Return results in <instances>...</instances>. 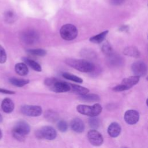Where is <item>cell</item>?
I'll list each match as a JSON object with an SVG mask.
<instances>
[{
    "label": "cell",
    "mask_w": 148,
    "mask_h": 148,
    "mask_svg": "<svg viewBox=\"0 0 148 148\" xmlns=\"http://www.w3.org/2000/svg\"><path fill=\"white\" fill-rule=\"evenodd\" d=\"M1 108L4 112L9 113L13 110L14 108V104L10 99L5 98L2 102Z\"/></svg>",
    "instance_id": "obj_15"
},
{
    "label": "cell",
    "mask_w": 148,
    "mask_h": 148,
    "mask_svg": "<svg viewBox=\"0 0 148 148\" xmlns=\"http://www.w3.org/2000/svg\"><path fill=\"white\" fill-rule=\"evenodd\" d=\"M14 69L16 72L20 76H25L28 73L27 65L24 62H19L15 65Z\"/></svg>",
    "instance_id": "obj_17"
},
{
    "label": "cell",
    "mask_w": 148,
    "mask_h": 148,
    "mask_svg": "<svg viewBox=\"0 0 148 148\" xmlns=\"http://www.w3.org/2000/svg\"><path fill=\"white\" fill-rule=\"evenodd\" d=\"M128 28H129V27L127 25H122L121 27H120L119 30L120 31H128Z\"/></svg>",
    "instance_id": "obj_36"
},
{
    "label": "cell",
    "mask_w": 148,
    "mask_h": 148,
    "mask_svg": "<svg viewBox=\"0 0 148 148\" xmlns=\"http://www.w3.org/2000/svg\"><path fill=\"white\" fill-rule=\"evenodd\" d=\"M65 62L68 65L82 72H91L95 69V66L92 63L84 59L68 58L65 61Z\"/></svg>",
    "instance_id": "obj_1"
},
{
    "label": "cell",
    "mask_w": 148,
    "mask_h": 148,
    "mask_svg": "<svg viewBox=\"0 0 148 148\" xmlns=\"http://www.w3.org/2000/svg\"><path fill=\"white\" fill-rule=\"evenodd\" d=\"M79 98L83 101L86 102H97L100 100L99 97L95 94H86L85 95H80Z\"/></svg>",
    "instance_id": "obj_22"
},
{
    "label": "cell",
    "mask_w": 148,
    "mask_h": 148,
    "mask_svg": "<svg viewBox=\"0 0 148 148\" xmlns=\"http://www.w3.org/2000/svg\"><path fill=\"white\" fill-rule=\"evenodd\" d=\"M139 79H140V77L139 76H137L135 75L131 76L128 77L124 78L122 80L121 84L124 85L127 87V88L128 90L131 88L132 87H133L134 85L136 84L139 82Z\"/></svg>",
    "instance_id": "obj_14"
},
{
    "label": "cell",
    "mask_w": 148,
    "mask_h": 148,
    "mask_svg": "<svg viewBox=\"0 0 148 148\" xmlns=\"http://www.w3.org/2000/svg\"><path fill=\"white\" fill-rule=\"evenodd\" d=\"M7 56L3 47L0 45V64H3L6 62Z\"/></svg>",
    "instance_id": "obj_30"
},
{
    "label": "cell",
    "mask_w": 148,
    "mask_h": 148,
    "mask_svg": "<svg viewBox=\"0 0 148 148\" xmlns=\"http://www.w3.org/2000/svg\"><path fill=\"white\" fill-rule=\"evenodd\" d=\"M45 118L49 121L54 122L58 120L59 118L58 114L53 110H46L44 114Z\"/></svg>",
    "instance_id": "obj_24"
},
{
    "label": "cell",
    "mask_w": 148,
    "mask_h": 148,
    "mask_svg": "<svg viewBox=\"0 0 148 148\" xmlns=\"http://www.w3.org/2000/svg\"><path fill=\"white\" fill-rule=\"evenodd\" d=\"M131 69L134 75L139 77L144 76L147 73V66L141 61L134 62L131 65Z\"/></svg>",
    "instance_id": "obj_9"
},
{
    "label": "cell",
    "mask_w": 148,
    "mask_h": 148,
    "mask_svg": "<svg viewBox=\"0 0 148 148\" xmlns=\"http://www.w3.org/2000/svg\"><path fill=\"white\" fill-rule=\"evenodd\" d=\"M123 53L130 57L138 58L140 56V53L138 49L134 46H128L124 48L123 50Z\"/></svg>",
    "instance_id": "obj_16"
},
{
    "label": "cell",
    "mask_w": 148,
    "mask_h": 148,
    "mask_svg": "<svg viewBox=\"0 0 148 148\" xmlns=\"http://www.w3.org/2000/svg\"><path fill=\"white\" fill-rule=\"evenodd\" d=\"M9 82L16 86V87H23L28 83H29V80L27 79H18V78H16V77H10L9 79Z\"/></svg>",
    "instance_id": "obj_23"
},
{
    "label": "cell",
    "mask_w": 148,
    "mask_h": 148,
    "mask_svg": "<svg viewBox=\"0 0 148 148\" xmlns=\"http://www.w3.org/2000/svg\"><path fill=\"white\" fill-rule=\"evenodd\" d=\"M77 28L72 24L63 25L60 30V34L61 38L65 40H72L77 35Z\"/></svg>",
    "instance_id": "obj_4"
},
{
    "label": "cell",
    "mask_w": 148,
    "mask_h": 148,
    "mask_svg": "<svg viewBox=\"0 0 148 148\" xmlns=\"http://www.w3.org/2000/svg\"><path fill=\"white\" fill-rule=\"evenodd\" d=\"M70 126L72 131L78 134L83 132L85 128L83 121H82V119L78 117L74 118L72 120L70 124Z\"/></svg>",
    "instance_id": "obj_12"
},
{
    "label": "cell",
    "mask_w": 148,
    "mask_h": 148,
    "mask_svg": "<svg viewBox=\"0 0 148 148\" xmlns=\"http://www.w3.org/2000/svg\"><path fill=\"white\" fill-rule=\"evenodd\" d=\"M5 17L7 21H13L15 18V14L12 11H7L5 14Z\"/></svg>",
    "instance_id": "obj_31"
},
{
    "label": "cell",
    "mask_w": 148,
    "mask_h": 148,
    "mask_svg": "<svg viewBox=\"0 0 148 148\" xmlns=\"http://www.w3.org/2000/svg\"><path fill=\"white\" fill-rule=\"evenodd\" d=\"M87 138L90 143L95 146H99L103 142L102 135L96 130H90L87 132Z\"/></svg>",
    "instance_id": "obj_8"
},
{
    "label": "cell",
    "mask_w": 148,
    "mask_h": 148,
    "mask_svg": "<svg viewBox=\"0 0 148 148\" xmlns=\"http://www.w3.org/2000/svg\"><path fill=\"white\" fill-rule=\"evenodd\" d=\"M50 90L56 92H65L71 90L70 84L68 83L61 82L57 80V81L50 87Z\"/></svg>",
    "instance_id": "obj_11"
},
{
    "label": "cell",
    "mask_w": 148,
    "mask_h": 148,
    "mask_svg": "<svg viewBox=\"0 0 148 148\" xmlns=\"http://www.w3.org/2000/svg\"><path fill=\"white\" fill-rule=\"evenodd\" d=\"M108 56V62L113 66L120 65L123 63V59L121 57L119 56L112 53V54Z\"/></svg>",
    "instance_id": "obj_18"
},
{
    "label": "cell",
    "mask_w": 148,
    "mask_h": 148,
    "mask_svg": "<svg viewBox=\"0 0 148 148\" xmlns=\"http://www.w3.org/2000/svg\"><path fill=\"white\" fill-rule=\"evenodd\" d=\"M29 124L24 121H19L14 125L12 130L14 138L19 141H24L25 137L30 132Z\"/></svg>",
    "instance_id": "obj_2"
},
{
    "label": "cell",
    "mask_w": 148,
    "mask_h": 148,
    "mask_svg": "<svg viewBox=\"0 0 148 148\" xmlns=\"http://www.w3.org/2000/svg\"><path fill=\"white\" fill-rule=\"evenodd\" d=\"M127 90L128 89L127 88V87L122 84H119L113 88V90L114 91H116V92H120V91H123Z\"/></svg>",
    "instance_id": "obj_33"
},
{
    "label": "cell",
    "mask_w": 148,
    "mask_h": 148,
    "mask_svg": "<svg viewBox=\"0 0 148 148\" xmlns=\"http://www.w3.org/2000/svg\"><path fill=\"white\" fill-rule=\"evenodd\" d=\"M124 1H125V0H110L111 4H112L113 5H116V6L120 5L122 4Z\"/></svg>",
    "instance_id": "obj_34"
},
{
    "label": "cell",
    "mask_w": 148,
    "mask_h": 148,
    "mask_svg": "<svg viewBox=\"0 0 148 148\" xmlns=\"http://www.w3.org/2000/svg\"><path fill=\"white\" fill-rule=\"evenodd\" d=\"M22 60L25 62V64L26 65H28L34 71H37V72H40L42 71L41 66L35 61L29 59L27 57H23Z\"/></svg>",
    "instance_id": "obj_19"
},
{
    "label": "cell",
    "mask_w": 148,
    "mask_h": 148,
    "mask_svg": "<svg viewBox=\"0 0 148 148\" xmlns=\"http://www.w3.org/2000/svg\"><path fill=\"white\" fill-rule=\"evenodd\" d=\"M121 128L120 125L117 122L112 123L108 128V133L111 137H117L121 133Z\"/></svg>",
    "instance_id": "obj_13"
},
{
    "label": "cell",
    "mask_w": 148,
    "mask_h": 148,
    "mask_svg": "<svg viewBox=\"0 0 148 148\" xmlns=\"http://www.w3.org/2000/svg\"><path fill=\"white\" fill-rule=\"evenodd\" d=\"M21 39L23 42L27 45H33L38 41L39 35L36 31L28 29L22 33Z\"/></svg>",
    "instance_id": "obj_6"
},
{
    "label": "cell",
    "mask_w": 148,
    "mask_h": 148,
    "mask_svg": "<svg viewBox=\"0 0 148 148\" xmlns=\"http://www.w3.org/2000/svg\"><path fill=\"white\" fill-rule=\"evenodd\" d=\"M102 51L107 54V56L112 54L113 52V49L112 47V46L110 45V44L108 42H105L102 45Z\"/></svg>",
    "instance_id": "obj_29"
},
{
    "label": "cell",
    "mask_w": 148,
    "mask_h": 148,
    "mask_svg": "<svg viewBox=\"0 0 148 148\" xmlns=\"http://www.w3.org/2000/svg\"><path fill=\"white\" fill-rule=\"evenodd\" d=\"M79 113L88 116L90 117H96L102 112V108L99 103H95L92 106L86 105H79L76 107Z\"/></svg>",
    "instance_id": "obj_3"
},
{
    "label": "cell",
    "mask_w": 148,
    "mask_h": 148,
    "mask_svg": "<svg viewBox=\"0 0 148 148\" xmlns=\"http://www.w3.org/2000/svg\"><path fill=\"white\" fill-rule=\"evenodd\" d=\"M2 136V132H1V131L0 130V139H1Z\"/></svg>",
    "instance_id": "obj_37"
},
{
    "label": "cell",
    "mask_w": 148,
    "mask_h": 148,
    "mask_svg": "<svg viewBox=\"0 0 148 148\" xmlns=\"http://www.w3.org/2000/svg\"><path fill=\"white\" fill-rule=\"evenodd\" d=\"M109 31H104L95 36H93L90 38V41L94 43H100L103 41L106 38L107 34H108Z\"/></svg>",
    "instance_id": "obj_20"
},
{
    "label": "cell",
    "mask_w": 148,
    "mask_h": 148,
    "mask_svg": "<svg viewBox=\"0 0 148 148\" xmlns=\"http://www.w3.org/2000/svg\"><path fill=\"white\" fill-rule=\"evenodd\" d=\"M125 148H127V147H125Z\"/></svg>",
    "instance_id": "obj_39"
},
{
    "label": "cell",
    "mask_w": 148,
    "mask_h": 148,
    "mask_svg": "<svg viewBox=\"0 0 148 148\" xmlns=\"http://www.w3.org/2000/svg\"><path fill=\"white\" fill-rule=\"evenodd\" d=\"M62 76L65 78L66 79L71 80V81H73L75 82L76 83H83V79L76 75H72L71 73H69L67 72H64L62 73Z\"/></svg>",
    "instance_id": "obj_25"
},
{
    "label": "cell",
    "mask_w": 148,
    "mask_h": 148,
    "mask_svg": "<svg viewBox=\"0 0 148 148\" xmlns=\"http://www.w3.org/2000/svg\"><path fill=\"white\" fill-rule=\"evenodd\" d=\"M21 112L27 116L38 117L42 114V109L40 106L25 105L21 106Z\"/></svg>",
    "instance_id": "obj_7"
},
{
    "label": "cell",
    "mask_w": 148,
    "mask_h": 148,
    "mask_svg": "<svg viewBox=\"0 0 148 148\" xmlns=\"http://www.w3.org/2000/svg\"><path fill=\"white\" fill-rule=\"evenodd\" d=\"M70 84L71 89H72V90L73 92H75V93H76L80 95H85V94L88 93V92H89V90L84 87L79 86L77 84Z\"/></svg>",
    "instance_id": "obj_21"
},
{
    "label": "cell",
    "mask_w": 148,
    "mask_h": 148,
    "mask_svg": "<svg viewBox=\"0 0 148 148\" xmlns=\"http://www.w3.org/2000/svg\"><path fill=\"white\" fill-rule=\"evenodd\" d=\"M88 124L92 130L98 128L100 125V121L98 118L96 117H90L88 119Z\"/></svg>",
    "instance_id": "obj_26"
},
{
    "label": "cell",
    "mask_w": 148,
    "mask_h": 148,
    "mask_svg": "<svg viewBox=\"0 0 148 148\" xmlns=\"http://www.w3.org/2000/svg\"><path fill=\"white\" fill-rule=\"evenodd\" d=\"M27 52L29 54L38 56H45L46 54V51L42 49H29L27 50Z\"/></svg>",
    "instance_id": "obj_27"
},
{
    "label": "cell",
    "mask_w": 148,
    "mask_h": 148,
    "mask_svg": "<svg viewBox=\"0 0 148 148\" xmlns=\"http://www.w3.org/2000/svg\"><path fill=\"white\" fill-rule=\"evenodd\" d=\"M0 92L3 93V94H14L15 93V92H14L13 91L4 89V88H0Z\"/></svg>",
    "instance_id": "obj_35"
},
{
    "label": "cell",
    "mask_w": 148,
    "mask_h": 148,
    "mask_svg": "<svg viewBox=\"0 0 148 148\" xmlns=\"http://www.w3.org/2000/svg\"><path fill=\"white\" fill-rule=\"evenodd\" d=\"M124 119L127 124L133 125L139 121V114L136 110L133 109L128 110L124 113Z\"/></svg>",
    "instance_id": "obj_10"
},
{
    "label": "cell",
    "mask_w": 148,
    "mask_h": 148,
    "mask_svg": "<svg viewBox=\"0 0 148 148\" xmlns=\"http://www.w3.org/2000/svg\"><path fill=\"white\" fill-rule=\"evenodd\" d=\"M57 128L62 132H66L68 128V125L65 120H60L57 123Z\"/></svg>",
    "instance_id": "obj_28"
},
{
    "label": "cell",
    "mask_w": 148,
    "mask_h": 148,
    "mask_svg": "<svg viewBox=\"0 0 148 148\" xmlns=\"http://www.w3.org/2000/svg\"><path fill=\"white\" fill-rule=\"evenodd\" d=\"M36 136L39 139L53 140L57 137V131L51 126H44L35 132Z\"/></svg>",
    "instance_id": "obj_5"
},
{
    "label": "cell",
    "mask_w": 148,
    "mask_h": 148,
    "mask_svg": "<svg viewBox=\"0 0 148 148\" xmlns=\"http://www.w3.org/2000/svg\"><path fill=\"white\" fill-rule=\"evenodd\" d=\"M2 121V117L1 114H0V123H1Z\"/></svg>",
    "instance_id": "obj_38"
},
{
    "label": "cell",
    "mask_w": 148,
    "mask_h": 148,
    "mask_svg": "<svg viewBox=\"0 0 148 148\" xmlns=\"http://www.w3.org/2000/svg\"><path fill=\"white\" fill-rule=\"evenodd\" d=\"M57 79H56V78L54 77H50V78H47L45 79L44 83L46 86H47L49 87H50L51 86H52L56 81Z\"/></svg>",
    "instance_id": "obj_32"
}]
</instances>
